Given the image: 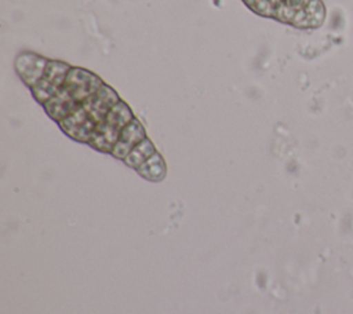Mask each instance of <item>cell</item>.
<instances>
[{
  "instance_id": "obj_1",
  "label": "cell",
  "mask_w": 353,
  "mask_h": 314,
  "mask_svg": "<svg viewBox=\"0 0 353 314\" xmlns=\"http://www.w3.org/2000/svg\"><path fill=\"white\" fill-rule=\"evenodd\" d=\"M252 12L302 30L319 29L327 18L323 0H241Z\"/></svg>"
},
{
  "instance_id": "obj_2",
  "label": "cell",
  "mask_w": 353,
  "mask_h": 314,
  "mask_svg": "<svg viewBox=\"0 0 353 314\" xmlns=\"http://www.w3.org/2000/svg\"><path fill=\"white\" fill-rule=\"evenodd\" d=\"M70 67L72 65L68 62L59 59H50L43 73V77L37 81L34 87L30 88L33 98L39 103L44 105L65 84Z\"/></svg>"
},
{
  "instance_id": "obj_3",
  "label": "cell",
  "mask_w": 353,
  "mask_h": 314,
  "mask_svg": "<svg viewBox=\"0 0 353 314\" xmlns=\"http://www.w3.org/2000/svg\"><path fill=\"white\" fill-rule=\"evenodd\" d=\"M105 83L99 76L84 67L72 66L63 87L69 91L74 101L80 105L92 94H95Z\"/></svg>"
},
{
  "instance_id": "obj_4",
  "label": "cell",
  "mask_w": 353,
  "mask_h": 314,
  "mask_svg": "<svg viewBox=\"0 0 353 314\" xmlns=\"http://www.w3.org/2000/svg\"><path fill=\"white\" fill-rule=\"evenodd\" d=\"M61 129L70 136L72 139L83 143H88L95 128L97 123L91 118L87 110L80 105L73 113H70L66 118L58 123Z\"/></svg>"
},
{
  "instance_id": "obj_5",
  "label": "cell",
  "mask_w": 353,
  "mask_h": 314,
  "mask_svg": "<svg viewBox=\"0 0 353 314\" xmlns=\"http://www.w3.org/2000/svg\"><path fill=\"white\" fill-rule=\"evenodd\" d=\"M48 61V58L36 52H19L15 58V72L23 84L32 88L43 77Z\"/></svg>"
},
{
  "instance_id": "obj_6",
  "label": "cell",
  "mask_w": 353,
  "mask_h": 314,
  "mask_svg": "<svg viewBox=\"0 0 353 314\" xmlns=\"http://www.w3.org/2000/svg\"><path fill=\"white\" fill-rule=\"evenodd\" d=\"M119 101H121V99H120L119 94L114 91V88L108 84H103L95 94L88 96L81 103V106L87 110V113L91 116V118L97 124H101L105 120V117L108 116V113L110 112V109Z\"/></svg>"
},
{
  "instance_id": "obj_7",
  "label": "cell",
  "mask_w": 353,
  "mask_h": 314,
  "mask_svg": "<svg viewBox=\"0 0 353 314\" xmlns=\"http://www.w3.org/2000/svg\"><path fill=\"white\" fill-rule=\"evenodd\" d=\"M145 138H146V132L142 123L137 117H134L121 129L120 136L110 154L119 160H124L130 154V151L134 149V146H137Z\"/></svg>"
},
{
  "instance_id": "obj_8",
  "label": "cell",
  "mask_w": 353,
  "mask_h": 314,
  "mask_svg": "<svg viewBox=\"0 0 353 314\" xmlns=\"http://www.w3.org/2000/svg\"><path fill=\"white\" fill-rule=\"evenodd\" d=\"M120 132H121V129H119L117 127H114L103 120L101 124L97 125L88 145L98 151L112 153V150L120 136Z\"/></svg>"
},
{
  "instance_id": "obj_9",
  "label": "cell",
  "mask_w": 353,
  "mask_h": 314,
  "mask_svg": "<svg viewBox=\"0 0 353 314\" xmlns=\"http://www.w3.org/2000/svg\"><path fill=\"white\" fill-rule=\"evenodd\" d=\"M137 172L150 182H160L167 175V165L163 156L156 151L137 169Z\"/></svg>"
},
{
  "instance_id": "obj_10",
  "label": "cell",
  "mask_w": 353,
  "mask_h": 314,
  "mask_svg": "<svg viewBox=\"0 0 353 314\" xmlns=\"http://www.w3.org/2000/svg\"><path fill=\"white\" fill-rule=\"evenodd\" d=\"M156 153V147L153 142L149 138H145L141 140L134 149L130 151V154L123 160L128 167L138 169L149 157H152Z\"/></svg>"
}]
</instances>
